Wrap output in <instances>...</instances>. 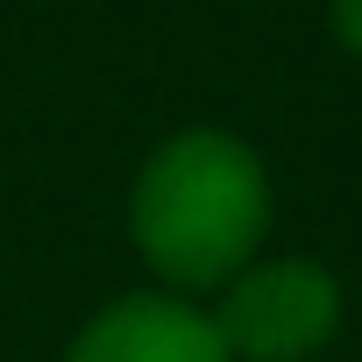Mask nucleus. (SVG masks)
<instances>
[{"mask_svg": "<svg viewBox=\"0 0 362 362\" xmlns=\"http://www.w3.org/2000/svg\"><path fill=\"white\" fill-rule=\"evenodd\" d=\"M128 228L149 270H163L170 284L185 291L235 284L270 228V185L256 149L221 128L170 135L135 177Z\"/></svg>", "mask_w": 362, "mask_h": 362, "instance_id": "nucleus-1", "label": "nucleus"}, {"mask_svg": "<svg viewBox=\"0 0 362 362\" xmlns=\"http://www.w3.org/2000/svg\"><path fill=\"white\" fill-rule=\"evenodd\" d=\"M341 320V291L320 263L305 256H277V263H249L214 327L228 341V355H249V362H305Z\"/></svg>", "mask_w": 362, "mask_h": 362, "instance_id": "nucleus-2", "label": "nucleus"}, {"mask_svg": "<svg viewBox=\"0 0 362 362\" xmlns=\"http://www.w3.org/2000/svg\"><path fill=\"white\" fill-rule=\"evenodd\" d=\"M64 362H235L228 355V341H221V327L199 313V305H185V298H121V305H107L78 341H71V355Z\"/></svg>", "mask_w": 362, "mask_h": 362, "instance_id": "nucleus-3", "label": "nucleus"}, {"mask_svg": "<svg viewBox=\"0 0 362 362\" xmlns=\"http://www.w3.org/2000/svg\"><path fill=\"white\" fill-rule=\"evenodd\" d=\"M334 36L362 57V0H334Z\"/></svg>", "mask_w": 362, "mask_h": 362, "instance_id": "nucleus-4", "label": "nucleus"}]
</instances>
